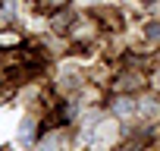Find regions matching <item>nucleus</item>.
Instances as JSON below:
<instances>
[{
	"mask_svg": "<svg viewBox=\"0 0 160 151\" xmlns=\"http://www.w3.org/2000/svg\"><path fill=\"white\" fill-rule=\"evenodd\" d=\"M116 113H119V117H132V113H135V104H132L129 98H119V101H116Z\"/></svg>",
	"mask_w": 160,
	"mask_h": 151,
	"instance_id": "obj_4",
	"label": "nucleus"
},
{
	"mask_svg": "<svg viewBox=\"0 0 160 151\" xmlns=\"http://www.w3.org/2000/svg\"><path fill=\"white\" fill-rule=\"evenodd\" d=\"M16 41H19L16 35H0V44H16Z\"/></svg>",
	"mask_w": 160,
	"mask_h": 151,
	"instance_id": "obj_6",
	"label": "nucleus"
},
{
	"mask_svg": "<svg viewBox=\"0 0 160 151\" xmlns=\"http://www.w3.org/2000/svg\"><path fill=\"white\" fill-rule=\"evenodd\" d=\"M154 82H157V85H160V69H157V76H154Z\"/></svg>",
	"mask_w": 160,
	"mask_h": 151,
	"instance_id": "obj_7",
	"label": "nucleus"
},
{
	"mask_svg": "<svg viewBox=\"0 0 160 151\" xmlns=\"http://www.w3.org/2000/svg\"><path fill=\"white\" fill-rule=\"evenodd\" d=\"M32 132H35V123H32V120H22V129H19V145H32Z\"/></svg>",
	"mask_w": 160,
	"mask_h": 151,
	"instance_id": "obj_3",
	"label": "nucleus"
},
{
	"mask_svg": "<svg viewBox=\"0 0 160 151\" xmlns=\"http://www.w3.org/2000/svg\"><path fill=\"white\" fill-rule=\"evenodd\" d=\"M85 3H94V0H85Z\"/></svg>",
	"mask_w": 160,
	"mask_h": 151,
	"instance_id": "obj_8",
	"label": "nucleus"
},
{
	"mask_svg": "<svg viewBox=\"0 0 160 151\" xmlns=\"http://www.w3.org/2000/svg\"><path fill=\"white\" fill-rule=\"evenodd\" d=\"M116 138V126L113 123H98L94 129H88V142H91V151H107Z\"/></svg>",
	"mask_w": 160,
	"mask_h": 151,
	"instance_id": "obj_1",
	"label": "nucleus"
},
{
	"mask_svg": "<svg viewBox=\"0 0 160 151\" xmlns=\"http://www.w3.org/2000/svg\"><path fill=\"white\" fill-rule=\"evenodd\" d=\"M60 145H63V135H47L41 142V151H60Z\"/></svg>",
	"mask_w": 160,
	"mask_h": 151,
	"instance_id": "obj_5",
	"label": "nucleus"
},
{
	"mask_svg": "<svg viewBox=\"0 0 160 151\" xmlns=\"http://www.w3.org/2000/svg\"><path fill=\"white\" fill-rule=\"evenodd\" d=\"M13 120H16V117H13L10 110H0V142L13 135Z\"/></svg>",
	"mask_w": 160,
	"mask_h": 151,
	"instance_id": "obj_2",
	"label": "nucleus"
}]
</instances>
